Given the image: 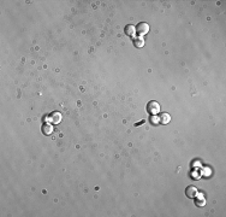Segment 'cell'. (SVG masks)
Returning a JSON list of instances; mask_svg holds the SVG:
<instances>
[{"label": "cell", "instance_id": "277c9868", "mask_svg": "<svg viewBox=\"0 0 226 217\" xmlns=\"http://www.w3.org/2000/svg\"><path fill=\"white\" fill-rule=\"evenodd\" d=\"M124 31H125V34H126L127 36H134L135 33H136V28H135L133 24H127V25L125 27Z\"/></svg>", "mask_w": 226, "mask_h": 217}, {"label": "cell", "instance_id": "5b68a950", "mask_svg": "<svg viewBox=\"0 0 226 217\" xmlns=\"http://www.w3.org/2000/svg\"><path fill=\"white\" fill-rule=\"evenodd\" d=\"M159 119H160V123H161V124H167L170 121H171V116H170L167 112H162V114L160 115Z\"/></svg>", "mask_w": 226, "mask_h": 217}, {"label": "cell", "instance_id": "6da1fadb", "mask_svg": "<svg viewBox=\"0 0 226 217\" xmlns=\"http://www.w3.org/2000/svg\"><path fill=\"white\" fill-rule=\"evenodd\" d=\"M147 108H148V111L150 112V114H158L159 111H160V104L158 103V101H154V100H152V101H149L148 103V106H147Z\"/></svg>", "mask_w": 226, "mask_h": 217}, {"label": "cell", "instance_id": "52a82bcc", "mask_svg": "<svg viewBox=\"0 0 226 217\" xmlns=\"http://www.w3.org/2000/svg\"><path fill=\"white\" fill-rule=\"evenodd\" d=\"M134 45H135L136 47H138V48H140V47H142V46L144 45V41H143L142 39H136V40L134 41Z\"/></svg>", "mask_w": 226, "mask_h": 217}, {"label": "cell", "instance_id": "7a4b0ae2", "mask_svg": "<svg viewBox=\"0 0 226 217\" xmlns=\"http://www.w3.org/2000/svg\"><path fill=\"white\" fill-rule=\"evenodd\" d=\"M136 31H137L138 35H144V34H147L149 31V25L147 23H144V22H141V23L137 24Z\"/></svg>", "mask_w": 226, "mask_h": 217}, {"label": "cell", "instance_id": "3957f363", "mask_svg": "<svg viewBox=\"0 0 226 217\" xmlns=\"http://www.w3.org/2000/svg\"><path fill=\"white\" fill-rule=\"evenodd\" d=\"M185 194L188 198H195L197 195V188L195 186H188L185 189Z\"/></svg>", "mask_w": 226, "mask_h": 217}, {"label": "cell", "instance_id": "ba28073f", "mask_svg": "<svg viewBox=\"0 0 226 217\" xmlns=\"http://www.w3.org/2000/svg\"><path fill=\"white\" fill-rule=\"evenodd\" d=\"M52 117H53L52 121H53L54 123H59V122H60V115H59V114H53Z\"/></svg>", "mask_w": 226, "mask_h": 217}, {"label": "cell", "instance_id": "9c48e42d", "mask_svg": "<svg viewBox=\"0 0 226 217\" xmlns=\"http://www.w3.org/2000/svg\"><path fill=\"white\" fill-rule=\"evenodd\" d=\"M150 123H153L154 125H158V124L160 123V119H159V117H156V116H153L152 118H150Z\"/></svg>", "mask_w": 226, "mask_h": 217}, {"label": "cell", "instance_id": "8992f818", "mask_svg": "<svg viewBox=\"0 0 226 217\" xmlns=\"http://www.w3.org/2000/svg\"><path fill=\"white\" fill-rule=\"evenodd\" d=\"M42 133L46 134V135L52 134V133H53V127H52L51 124H47V123H46V124L42 127Z\"/></svg>", "mask_w": 226, "mask_h": 217}]
</instances>
